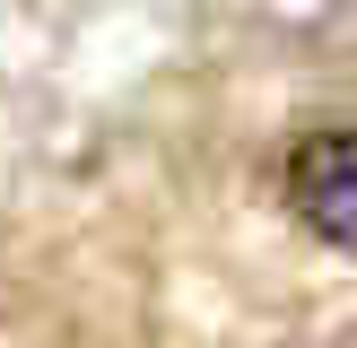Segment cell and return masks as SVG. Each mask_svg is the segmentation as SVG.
<instances>
[{
	"label": "cell",
	"instance_id": "obj_1",
	"mask_svg": "<svg viewBox=\"0 0 357 348\" xmlns=\"http://www.w3.org/2000/svg\"><path fill=\"white\" fill-rule=\"evenodd\" d=\"M288 209L323 244L357 253V131H314L288 157Z\"/></svg>",
	"mask_w": 357,
	"mask_h": 348
}]
</instances>
